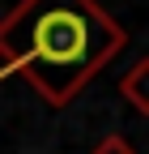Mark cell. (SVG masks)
<instances>
[{"label": "cell", "mask_w": 149, "mask_h": 154, "mask_svg": "<svg viewBox=\"0 0 149 154\" xmlns=\"http://www.w3.org/2000/svg\"><path fill=\"white\" fill-rule=\"evenodd\" d=\"M94 154H136V150H132V141H128V137L111 133V137H102V141L94 146Z\"/></svg>", "instance_id": "cell-3"}, {"label": "cell", "mask_w": 149, "mask_h": 154, "mask_svg": "<svg viewBox=\"0 0 149 154\" xmlns=\"http://www.w3.org/2000/svg\"><path fill=\"white\" fill-rule=\"evenodd\" d=\"M128 43L98 0H17L0 22L4 73H26L51 107L72 103Z\"/></svg>", "instance_id": "cell-1"}, {"label": "cell", "mask_w": 149, "mask_h": 154, "mask_svg": "<svg viewBox=\"0 0 149 154\" xmlns=\"http://www.w3.org/2000/svg\"><path fill=\"white\" fill-rule=\"evenodd\" d=\"M119 94H124L141 116H149V56H141V60L119 77Z\"/></svg>", "instance_id": "cell-2"}]
</instances>
